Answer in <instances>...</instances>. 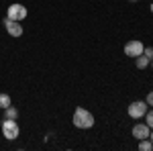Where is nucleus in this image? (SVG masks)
Instances as JSON below:
<instances>
[{
    "label": "nucleus",
    "instance_id": "obj_1",
    "mask_svg": "<svg viewBox=\"0 0 153 151\" xmlns=\"http://www.w3.org/2000/svg\"><path fill=\"white\" fill-rule=\"evenodd\" d=\"M71 123L76 129H92L94 127V115L90 110H86L82 106H78L74 110V116H71Z\"/></svg>",
    "mask_w": 153,
    "mask_h": 151
},
{
    "label": "nucleus",
    "instance_id": "obj_7",
    "mask_svg": "<svg viewBox=\"0 0 153 151\" xmlns=\"http://www.w3.org/2000/svg\"><path fill=\"white\" fill-rule=\"evenodd\" d=\"M149 131H151V129L147 127V123H137V125H135V127H133V137H135V139H147V137H149Z\"/></svg>",
    "mask_w": 153,
    "mask_h": 151
},
{
    "label": "nucleus",
    "instance_id": "obj_9",
    "mask_svg": "<svg viewBox=\"0 0 153 151\" xmlns=\"http://www.w3.org/2000/svg\"><path fill=\"white\" fill-rule=\"evenodd\" d=\"M4 118H12V121H16L19 118V110H16V106H8V108H4Z\"/></svg>",
    "mask_w": 153,
    "mask_h": 151
},
{
    "label": "nucleus",
    "instance_id": "obj_13",
    "mask_svg": "<svg viewBox=\"0 0 153 151\" xmlns=\"http://www.w3.org/2000/svg\"><path fill=\"white\" fill-rule=\"evenodd\" d=\"M145 102H147V106H153V90L149 94H147V98H145Z\"/></svg>",
    "mask_w": 153,
    "mask_h": 151
},
{
    "label": "nucleus",
    "instance_id": "obj_18",
    "mask_svg": "<svg viewBox=\"0 0 153 151\" xmlns=\"http://www.w3.org/2000/svg\"><path fill=\"white\" fill-rule=\"evenodd\" d=\"M151 12H153V4H151Z\"/></svg>",
    "mask_w": 153,
    "mask_h": 151
},
{
    "label": "nucleus",
    "instance_id": "obj_3",
    "mask_svg": "<svg viewBox=\"0 0 153 151\" xmlns=\"http://www.w3.org/2000/svg\"><path fill=\"white\" fill-rule=\"evenodd\" d=\"M127 112H129L131 118L139 121V118H143L145 112H147V102H145V100H135V102H131V104H129Z\"/></svg>",
    "mask_w": 153,
    "mask_h": 151
},
{
    "label": "nucleus",
    "instance_id": "obj_17",
    "mask_svg": "<svg viewBox=\"0 0 153 151\" xmlns=\"http://www.w3.org/2000/svg\"><path fill=\"white\" fill-rule=\"evenodd\" d=\"M129 2H137V0H129Z\"/></svg>",
    "mask_w": 153,
    "mask_h": 151
},
{
    "label": "nucleus",
    "instance_id": "obj_14",
    "mask_svg": "<svg viewBox=\"0 0 153 151\" xmlns=\"http://www.w3.org/2000/svg\"><path fill=\"white\" fill-rule=\"evenodd\" d=\"M143 53H145L147 57H151V59H153V47H145V49H143Z\"/></svg>",
    "mask_w": 153,
    "mask_h": 151
},
{
    "label": "nucleus",
    "instance_id": "obj_11",
    "mask_svg": "<svg viewBox=\"0 0 153 151\" xmlns=\"http://www.w3.org/2000/svg\"><path fill=\"white\" fill-rule=\"evenodd\" d=\"M10 104H12L10 96H8V94H0V108L4 110V108H8Z\"/></svg>",
    "mask_w": 153,
    "mask_h": 151
},
{
    "label": "nucleus",
    "instance_id": "obj_12",
    "mask_svg": "<svg viewBox=\"0 0 153 151\" xmlns=\"http://www.w3.org/2000/svg\"><path fill=\"white\" fill-rule=\"evenodd\" d=\"M143 118H147V127H149V129H153V110H147Z\"/></svg>",
    "mask_w": 153,
    "mask_h": 151
},
{
    "label": "nucleus",
    "instance_id": "obj_4",
    "mask_svg": "<svg viewBox=\"0 0 153 151\" xmlns=\"http://www.w3.org/2000/svg\"><path fill=\"white\" fill-rule=\"evenodd\" d=\"M27 14H29V12H27V6L19 4V2L10 4V6H8V10H6V16H8V19H12V21H19V23L27 19Z\"/></svg>",
    "mask_w": 153,
    "mask_h": 151
},
{
    "label": "nucleus",
    "instance_id": "obj_8",
    "mask_svg": "<svg viewBox=\"0 0 153 151\" xmlns=\"http://www.w3.org/2000/svg\"><path fill=\"white\" fill-rule=\"evenodd\" d=\"M149 63H151V57H147L145 53H141L139 57H135V65H137V70H145V68H149Z\"/></svg>",
    "mask_w": 153,
    "mask_h": 151
},
{
    "label": "nucleus",
    "instance_id": "obj_2",
    "mask_svg": "<svg viewBox=\"0 0 153 151\" xmlns=\"http://www.w3.org/2000/svg\"><path fill=\"white\" fill-rule=\"evenodd\" d=\"M2 137L8 141H14L19 135H21V129H19V123L16 121H12V118H4V123H2Z\"/></svg>",
    "mask_w": 153,
    "mask_h": 151
},
{
    "label": "nucleus",
    "instance_id": "obj_6",
    "mask_svg": "<svg viewBox=\"0 0 153 151\" xmlns=\"http://www.w3.org/2000/svg\"><path fill=\"white\" fill-rule=\"evenodd\" d=\"M4 27H6V33L14 39H19V37L23 35V25L19 23V21H12V19H4Z\"/></svg>",
    "mask_w": 153,
    "mask_h": 151
},
{
    "label": "nucleus",
    "instance_id": "obj_5",
    "mask_svg": "<svg viewBox=\"0 0 153 151\" xmlns=\"http://www.w3.org/2000/svg\"><path fill=\"white\" fill-rule=\"evenodd\" d=\"M143 49H145V45H143L139 39H133V41H129L127 45H125V55H129V57H139L143 53Z\"/></svg>",
    "mask_w": 153,
    "mask_h": 151
},
{
    "label": "nucleus",
    "instance_id": "obj_15",
    "mask_svg": "<svg viewBox=\"0 0 153 151\" xmlns=\"http://www.w3.org/2000/svg\"><path fill=\"white\" fill-rule=\"evenodd\" d=\"M149 141H151V143H153V129H151V131H149Z\"/></svg>",
    "mask_w": 153,
    "mask_h": 151
},
{
    "label": "nucleus",
    "instance_id": "obj_16",
    "mask_svg": "<svg viewBox=\"0 0 153 151\" xmlns=\"http://www.w3.org/2000/svg\"><path fill=\"white\" fill-rule=\"evenodd\" d=\"M149 65H151V70H153V59H151V63H149Z\"/></svg>",
    "mask_w": 153,
    "mask_h": 151
},
{
    "label": "nucleus",
    "instance_id": "obj_10",
    "mask_svg": "<svg viewBox=\"0 0 153 151\" xmlns=\"http://www.w3.org/2000/svg\"><path fill=\"white\" fill-rule=\"evenodd\" d=\"M139 149H141V151H153V143L149 141V137L139 141Z\"/></svg>",
    "mask_w": 153,
    "mask_h": 151
}]
</instances>
